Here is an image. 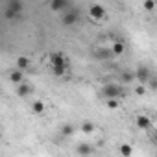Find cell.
Returning <instances> with one entry per match:
<instances>
[{"label":"cell","mask_w":157,"mask_h":157,"mask_svg":"<svg viewBox=\"0 0 157 157\" xmlns=\"http://www.w3.org/2000/svg\"><path fill=\"white\" fill-rule=\"evenodd\" d=\"M50 67H52L54 76H65L67 70H68L67 57H65L61 52H54V54H50Z\"/></svg>","instance_id":"obj_1"},{"label":"cell","mask_w":157,"mask_h":157,"mask_svg":"<svg viewBox=\"0 0 157 157\" xmlns=\"http://www.w3.org/2000/svg\"><path fill=\"white\" fill-rule=\"evenodd\" d=\"M102 96L107 98H122L124 96V87L120 83H105L102 87Z\"/></svg>","instance_id":"obj_2"},{"label":"cell","mask_w":157,"mask_h":157,"mask_svg":"<svg viewBox=\"0 0 157 157\" xmlns=\"http://www.w3.org/2000/svg\"><path fill=\"white\" fill-rule=\"evenodd\" d=\"M80 17H82V13H80V10H78V8L67 10V11H63L61 24L68 28V26H72V24H78V22H80Z\"/></svg>","instance_id":"obj_3"},{"label":"cell","mask_w":157,"mask_h":157,"mask_svg":"<svg viewBox=\"0 0 157 157\" xmlns=\"http://www.w3.org/2000/svg\"><path fill=\"white\" fill-rule=\"evenodd\" d=\"M22 11V2L21 0H8L6 6V19H15Z\"/></svg>","instance_id":"obj_4"},{"label":"cell","mask_w":157,"mask_h":157,"mask_svg":"<svg viewBox=\"0 0 157 157\" xmlns=\"http://www.w3.org/2000/svg\"><path fill=\"white\" fill-rule=\"evenodd\" d=\"M105 8L102 6V4H93L91 8H89V17L94 21V22H100V21H104L105 19Z\"/></svg>","instance_id":"obj_5"},{"label":"cell","mask_w":157,"mask_h":157,"mask_svg":"<svg viewBox=\"0 0 157 157\" xmlns=\"http://www.w3.org/2000/svg\"><path fill=\"white\" fill-rule=\"evenodd\" d=\"M50 10L54 13H63L68 10V0H50Z\"/></svg>","instance_id":"obj_6"},{"label":"cell","mask_w":157,"mask_h":157,"mask_svg":"<svg viewBox=\"0 0 157 157\" xmlns=\"http://www.w3.org/2000/svg\"><path fill=\"white\" fill-rule=\"evenodd\" d=\"M135 126L139 128V129H150L151 128V118L148 117V115H137V118H135Z\"/></svg>","instance_id":"obj_7"},{"label":"cell","mask_w":157,"mask_h":157,"mask_svg":"<svg viewBox=\"0 0 157 157\" xmlns=\"http://www.w3.org/2000/svg\"><path fill=\"white\" fill-rule=\"evenodd\" d=\"M135 74H137V82H140V83H148L150 82V70L146 67H139L135 70Z\"/></svg>","instance_id":"obj_8"},{"label":"cell","mask_w":157,"mask_h":157,"mask_svg":"<svg viewBox=\"0 0 157 157\" xmlns=\"http://www.w3.org/2000/svg\"><path fill=\"white\" fill-rule=\"evenodd\" d=\"M32 91H33V87L30 85V83H19L17 85V96H21V98H26V96H30L32 94Z\"/></svg>","instance_id":"obj_9"},{"label":"cell","mask_w":157,"mask_h":157,"mask_svg":"<svg viewBox=\"0 0 157 157\" xmlns=\"http://www.w3.org/2000/svg\"><path fill=\"white\" fill-rule=\"evenodd\" d=\"M111 50H113V54H115V56H122V54H126V43H124L122 39H118V41H115V43H113Z\"/></svg>","instance_id":"obj_10"},{"label":"cell","mask_w":157,"mask_h":157,"mask_svg":"<svg viewBox=\"0 0 157 157\" xmlns=\"http://www.w3.org/2000/svg\"><path fill=\"white\" fill-rule=\"evenodd\" d=\"M10 80H11V83H15V85L22 83V82H24V74H22V70H21V68H15V70L10 74Z\"/></svg>","instance_id":"obj_11"},{"label":"cell","mask_w":157,"mask_h":157,"mask_svg":"<svg viewBox=\"0 0 157 157\" xmlns=\"http://www.w3.org/2000/svg\"><path fill=\"white\" fill-rule=\"evenodd\" d=\"M30 65H32V61H30V57H26V56H19V57H17V61H15V67H17V68H21V70L30 68Z\"/></svg>","instance_id":"obj_12"},{"label":"cell","mask_w":157,"mask_h":157,"mask_svg":"<svg viewBox=\"0 0 157 157\" xmlns=\"http://www.w3.org/2000/svg\"><path fill=\"white\" fill-rule=\"evenodd\" d=\"M118 155H122V157H129V155H133V146L128 144V142H122V144L118 146Z\"/></svg>","instance_id":"obj_13"},{"label":"cell","mask_w":157,"mask_h":157,"mask_svg":"<svg viewBox=\"0 0 157 157\" xmlns=\"http://www.w3.org/2000/svg\"><path fill=\"white\" fill-rule=\"evenodd\" d=\"M44 109H46V105H44L43 100H35V102L32 104V113H33V115H43Z\"/></svg>","instance_id":"obj_14"},{"label":"cell","mask_w":157,"mask_h":157,"mask_svg":"<svg viewBox=\"0 0 157 157\" xmlns=\"http://www.w3.org/2000/svg\"><path fill=\"white\" fill-rule=\"evenodd\" d=\"M137 80V74L133 72V70H126V72H122V78H120V82L122 83H131V82H135Z\"/></svg>","instance_id":"obj_15"},{"label":"cell","mask_w":157,"mask_h":157,"mask_svg":"<svg viewBox=\"0 0 157 157\" xmlns=\"http://www.w3.org/2000/svg\"><path fill=\"white\" fill-rule=\"evenodd\" d=\"M78 155H89V153H93L94 151V148L91 146V144H85V142H82L80 146H78Z\"/></svg>","instance_id":"obj_16"},{"label":"cell","mask_w":157,"mask_h":157,"mask_svg":"<svg viewBox=\"0 0 157 157\" xmlns=\"http://www.w3.org/2000/svg\"><path fill=\"white\" fill-rule=\"evenodd\" d=\"M98 59H109V57H113L115 54H113V50H107V48H100V50H96V54H94Z\"/></svg>","instance_id":"obj_17"},{"label":"cell","mask_w":157,"mask_h":157,"mask_svg":"<svg viewBox=\"0 0 157 157\" xmlns=\"http://www.w3.org/2000/svg\"><path fill=\"white\" fill-rule=\"evenodd\" d=\"M72 133H74V126H72V124H65V126L61 128V135H63V137H70Z\"/></svg>","instance_id":"obj_18"},{"label":"cell","mask_w":157,"mask_h":157,"mask_svg":"<svg viewBox=\"0 0 157 157\" xmlns=\"http://www.w3.org/2000/svg\"><path fill=\"white\" fill-rule=\"evenodd\" d=\"M107 107L109 109H118L120 107V98H107Z\"/></svg>","instance_id":"obj_19"},{"label":"cell","mask_w":157,"mask_h":157,"mask_svg":"<svg viewBox=\"0 0 157 157\" xmlns=\"http://www.w3.org/2000/svg\"><path fill=\"white\" fill-rule=\"evenodd\" d=\"M82 131L83 133H93L94 131V124L93 122H83L82 124Z\"/></svg>","instance_id":"obj_20"},{"label":"cell","mask_w":157,"mask_h":157,"mask_svg":"<svg viewBox=\"0 0 157 157\" xmlns=\"http://www.w3.org/2000/svg\"><path fill=\"white\" fill-rule=\"evenodd\" d=\"M144 10L146 11H153L155 10V0H144Z\"/></svg>","instance_id":"obj_21"},{"label":"cell","mask_w":157,"mask_h":157,"mask_svg":"<svg viewBox=\"0 0 157 157\" xmlns=\"http://www.w3.org/2000/svg\"><path fill=\"white\" fill-rule=\"evenodd\" d=\"M135 93H137L139 96H142V94L146 93V89H144V85H139V87H135Z\"/></svg>","instance_id":"obj_22"},{"label":"cell","mask_w":157,"mask_h":157,"mask_svg":"<svg viewBox=\"0 0 157 157\" xmlns=\"http://www.w3.org/2000/svg\"><path fill=\"white\" fill-rule=\"evenodd\" d=\"M150 87L151 89H157V80H150Z\"/></svg>","instance_id":"obj_23"}]
</instances>
